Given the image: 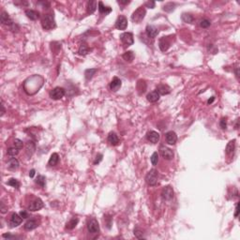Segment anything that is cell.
<instances>
[{"label":"cell","mask_w":240,"mask_h":240,"mask_svg":"<svg viewBox=\"0 0 240 240\" xmlns=\"http://www.w3.org/2000/svg\"><path fill=\"white\" fill-rule=\"evenodd\" d=\"M214 100H215V98H214V97H211V99H209V100H207V103H208V104H211Z\"/></svg>","instance_id":"cell-50"},{"label":"cell","mask_w":240,"mask_h":240,"mask_svg":"<svg viewBox=\"0 0 240 240\" xmlns=\"http://www.w3.org/2000/svg\"><path fill=\"white\" fill-rule=\"evenodd\" d=\"M88 52H89V48L87 47V45H86V44H82L81 47L79 49V55H86L88 54Z\"/></svg>","instance_id":"cell-35"},{"label":"cell","mask_w":240,"mask_h":240,"mask_svg":"<svg viewBox=\"0 0 240 240\" xmlns=\"http://www.w3.org/2000/svg\"><path fill=\"white\" fill-rule=\"evenodd\" d=\"M155 5H156V4H155L154 1H149V2H146L145 3V6L147 7V8H154Z\"/></svg>","instance_id":"cell-45"},{"label":"cell","mask_w":240,"mask_h":240,"mask_svg":"<svg viewBox=\"0 0 240 240\" xmlns=\"http://www.w3.org/2000/svg\"><path fill=\"white\" fill-rule=\"evenodd\" d=\"M161 154L162 158L167 159V161H171V159H174V156H175L174 151L170 148L166 147V146H161Z\"/></svg>","instance_id":"cell-8"},{"label":"cell","mask_w":240,"mask_h":240,"mask_svg":"<svg viewBox=\"0 0 240 240\" xmlns=\"http://www.w3.org/2000/svg\"><path fill=\"white\" fill-rule=\"evenodd\" d=\"M165 139H166L167 144L173 145H175L176 143L177 135H176V133L175 131H168L166 133V135H165Z\"/></svg>","instance_id":"cell-15"},{"label":"cell","mask_w":240,"mask_h":240,"mask_svg":"<svg viewBox=\"0 0 240 240\" xmlns=\"http://www.w3.org/2000/svg\"><path fill=\"white\" fill-rule=\"evenodd\" d=\"M146 138L149 142L153 144H157L158 142L159 141V138H161V135H159V133L155 131H148L147 134H146Z\"/></svg>","instance_id":"cell-11"},{"label":"cell","mask_w":240,"mask_h":240,"mask_svg":"<svg viewBox=\"0 0 240 240\" xmlns=\"http://www.w3.org/2000/svg\"><path fill=\"white\" fill-rule=\"evenodd\" d=\"M134 56H135L134 53H133L132 51H128L123 55V58L127 62H132V60L134 59Z\"/></svg>","instance_id":"cell-29"},{"label":"cell","mask_w":240,"mask_h":240,"mask_svg":"<svg viewBox=\"0 0 240 240\" xmlns=\"http://www.w3.org/2000/svg\"><path fill=\"white\" fill-rule=\"evenodd\" d=\"M182 18V21L184 22V23H189V24H192L193 23V17L192 15H190L189 13H183L181 16Z\"/></svg>","instance_id":"cell-30"},{"label":"cell","mask_w":240,"mask_h":240,"mask_svg":"<svg viewBox=\"0 0 240 240\" xmlns=\"http://www.w3.org/2000/svg\"><path fill=\"white\" fill-rule=\"evenodd\" d=\"M134 234L136 235V237H137V238H143V237H144L143 233H142L139 229H135V230H134Z\"/></svg>","instance_id":"cell-42"},{"label":"cell","mask_w":240,"mask_h":240,"mask_svg":"<svg viewBox=\"0 0 240 240\" xmlns=\"http://www.w3.org/2000/svg\"><path fill=\"white\" fill-rule=\"evenodd\" d=\"M97 72H98L97 69H88L84 72V76H86L87 80H90L93 78V76H94Z\"/></svg>","instance_id":"cell-31"},{"label":"cell","mask_w":240,"mask_h":240,"mask_svg":"<svg viewBox=\"0 0 240 240\" xmlns=\"http://www.w3.org/2000/svg\"><path fill=\"white\" fill-rule=\"evenodd\" d=\"M7 211H8V207H6L4 206V204L1 203V213L2 214H5V213H7Z\"/></svg>","instance_id":"cell-47"},{"label":"cell","mask_w":240,"mask_h":240,"mask_svg":"<svg viewBox=\"0 0 240 240\" xmlns=\"http://www.w3.org/2000/svg\"><path fill=\"white\" fill-rule=\"evenodd\" d=\"M175 5L174 3H167L163 6V11H165L166 12H171L175 10Z\"/></svg>","instance_id":"cell-37"},{"label":"cell","mask_w":240,"mask_h":240,"mask_svg":"<svg viewBox=\"0 0 240 240\" xmlns=\"http://www.w3.org/2000/svg\"><path fill=\"white\" fill-rule=\"evenodd\" d=\"M238 212H239V210H238V204H236V206H235V214H234L235 217L238 216Z\"/></svg>","instance_id":"cell-48"},{"label":"cell","mask_w":240,"mask_h":240,"mask_svg":"<svg viewBox=\"0 0 240 240\" xmlns=\"http://www.w3.org/2000/svg\"><path fill=\"white\" fill-rule=\"evenodd\" d=\"M128 26V20L125 16L123 15H120L116 22H115V27L119 30H125Z\"/></svg>","instance_id":"cell-9"},{"label":"cell","mask_w":240,"mask_h":240,"mask_svg":"<svg viewBox=\"0 0 240 240\" xmlns=\"http://www.w3.org/2000/svg\"><path fill=\"white\" fill-rule=\"evenodd\" d=\"M102 155L101 154H98L97 155V157H96V159H95V161H94V164L95 165H97V164H99L101 161H102Z\"/></svg>","instance_id":"cell-43"},{"label":"cell","mask_w":240,"mask_h":240,"mask_svg":"<svg viewBox=\"0 0 240 240\" xmlns=\"http://www.w3.org/2000/svg\"><path fill=\"white\" fill-rule=\"evenodd\" d=\"M66 94V91L64 88H62V87H55L54 88L51 92H50V97L52 98L53 100H60L62 99Z\"/></svg>","instance_id":"cell-4"},{"label":"cell","mask_w":240,"mask_h":240,"mask_svg":"<svg viewBox=\"0 0 240 240\" xmlns=\"http://www.w3.org/2000/svg\"><path fill=\"white\" fill-rule=\"evenodd\" d=\"M150 159H151V163H152V165L156 166L158 164V162H159V154H158V152H154L152 154V156H151Z\"/></svg>","instance_id":"cell-38"},{"label":"cell","mask_w":240,"mask_h":240,"mask_svg":"<svg viewBox=\"0 0 240 240\" xmlns=\"http://www.w3.org/2000/svg\"><path fill=\"white\" fill-rule=\"evenodd\" d=\"M7 153L8 156H11V157H14L16 156V155H18L19 153V149L18 148H16L15 146H13V147H10V148H8L7 150Z\"/></svg>","instance_id":"cell-34"},{"label":"cell","mask_w":240,"mask_h":240,"mask_svg":"<svg viewBox=\"0 0 240 240\" xmlns=\"http://www.w3.org/2000/svg\"><path fill=\"white\" fill-rule=\"evenodd\" d=\"M1 107H2V112H1V115H3L4 114H5V108H4L3 102H2V104H1Z\"/></svg>","instance_id":"cell-52"},{"label":"cell","mask_w":240,"mask_h":240,"mask_svg":"<svg viewBox=\"0 0 240 240\" xmlns=\"http://www.w3.org/2000/svg\"><path fill=\"white\" fill-rule=\"evenodd\" d=\"M87 230L90 234H97L100 231L99 222L96 219H91L87 223Z\"/></svg>","instance_id":"cell-6"},{"label":"cell","mask_w":240,"mask_h":240,"mask_svg":"<svg viewBox=\"0 0 240 240\" xmlns=\"http://www.w3.org/2000/svg\"><path fill=\"white\" fill-rule=\"evenodd\" d=\"M3 237H4V238H8V239L16 238V236H14V235H12V234H3Z\"/></svg>","instance_id":"cell-46"},{"label":"cell","mask_w":240,"mask_h":240,"mask_svg":"<svg viewBox=\"0 0 240 240\" xmlns=\"http://www.w3.org/2000/svg\"><path fill=\"white\" fill-rule=\"evenodd\" d=\"M145 14H146V11H145V7H140L132 13L131 21L135 24H140L141 22L145 19Z\"/></svg>","instance_id":"cell-1"},{"label":"cell","mask_w":240,"mask_h":240,"mask_svg":"<svg viewBox=\"0 0 240 240\" xmlns=\"http://www.w3.org/2000/svg\"><path fill=\"white\" fill-rule=\"evenodd\" d=\"M235 149V140H232V141H230L227 146H226V153H227L228 155L230 154H232L234 151Z\"/></svg>","instance_id":"cell-28"},{"label":"cell","mask_w":240,"mask_h":240,"mask_svg":"<svg viewBox=\"0 0 240 240\" xmlns=\"http://www.w3.org/2000/svg\"><path fill=\"white\" fill-rule=\"evenodd\" d=\"M97 10V2L96 1H89L87 4V13L92 14Z\"/></svg>","instance_id":"cell-27"},{"label":"cell","mask_w":240,"mask_h":240,"mask_svg":"<svg viewBox=\"0 0 240 240\" xmlns=\"http://www.w3.org/2000/svg\"><path fill=\"white\" fill-rule=\"evenodd\" d=\"M22 220H23V218L20 216V214H16V213H13L11 215V221H10V225L11 227H17L18 225H20L22 223Z\"/></svg>","instance_id":"cell-12"},{"label":"cell","mask_w":240,"mask_h":240,"mask_svg":"<svg viewBox=\"0 0 240 240\" xmlns=\"http://www.w3.org/2000/svg\"><path fill=\"white\" fill-rule=\"evenodd\" d=\"M99 11L101 14H108L111 11H112V8L110 7H106L103 5L102 2H99Z\"/></svg>","instance_id":"cell-25"},{"label":"cell","mask_w":240,"mask_h":240,"mask_svg":"<svg viewBox=\"0 0 240 240\" xmlns=\"http://www.w3.org/2000/svg\"><path fill=\"white\" fill-rule=\"evenodd\" d=\"M159 95H167L171 92V88L169 87L167 84H159L157 86V90H156Z\"/></svg>","instance_id":"cell-18"},{"label":"cell","mask_w":240,"mask_h":240,"mask_svg":"<svg viewBox=\"0 0 240 240\" xmlns=\"http://www.w3.org/2000/svg\"><path fill=\"white\" fill-rule=\"evenodd\" d=\"M8 170H11V171H15L17 169L19 168L20 166V163H19V161L15 158H12L11 159L10 161H8Z\"/></svg>","instance_id":"cell-17"},{"label":"cell","mask_w":240,"mask_h":240,"mask_svg":"<svg viewBox=\"0 0 240 240\" xmlns=\"http://www.w3.org/2000/svg\"><path fill=\"white\" fill-rule=\"evenodd\" d=\"M34 175H35V170H34V169H32V170L29 172V176L30 177H34Z\"/></svg>","instance_id":"cell-49"},{"label":"cell","mask_w":240,"mask_h":240,"mask_svg":"<svg viewBox=\"0 0 240 240\" xmlns=\"http://www.w3.org/2000/svg\"><path fill=\"white\" fill-rule=\"evenodd\" d=\"M41 25L42 28L45 30H50L55 27V21L54 16L51 14H47L42 18L41 20Z\"/></svg>","instance_id":"cell-2"},{"label":"cell","mask_w":240,"mask_h":240,"mask_svg":"<svg viewBox=\"0 0 240 240\" xmlns=\"http://www.w3.org/2000/svg\"><path fill=\"white\" fill-rule=\"evenodd\" d=\"M78 222H79L78 218H72V219L70 220L68 222V223H67L66 228H67V229H69V230H72V229H74V228L77 226Z\"/></svg>","instance_id":"cell-26"},{"label":"cell","mask_w":240,"mask_h":240,"mask_svg":"<svg viewBox=\"0 0 240 240\" xmlns=\"http://www.w3.org/2000/svg\"><path fill=\"white\" fill-rule=\"evenodd\" d=\"M36 183L39 186H41V188H44V187H45V185H46V178H45V176L38 175L37 179H36Z\"/></svg>","instance_id":"cell-33"},{"label":"cell","mask_w":240,"mask_h":240,"mask_svg":"<svg viewBox=\"0 0 240 240\" xmlns=\"http://www.w3.org/2000/svg\"><path fill=\"white\" fill-rule=\"evenodd\" d=\"M35 149H36V147H35V144L32 141L28 142L27 145H26V152H27L28 156H31V155L34 153Z\"/></svg>","instance_id":"cell-32"},{"label":"cell","mask_w":240,"mask_h":240,"mask_svg":"<svg viewBox=\"0 0 240 240\" xmlns=\"http://www.w3.org/2000/svg\"><path fill=\"white\" fill-rule=\"evenodd\" d=\"M210 25H211V23L208 19H203L201 22H200V25H201V27H203V28L209 27Z\"/></svg>","instance_id":"cell-39"},{"label":"cell","mask_w":240,"mask_h":240,"mask_svg":"<svg viewBox=\"0 0 240 240\" xmlns=\"http://www.w3.org/2000/svg\"><path fill=\"white\" fill-rule=\"evenodd\" d=\"M220 125L221 128H223V130H225V128H227V120H226V118H225V117L221 118Z\"/></svg>","instance_id":"cell-41"},{"label":"cell","mask_w":240,"mask_h":240,"mask_svg":"<svg viewBox=\"0 0 240 240\" xmlns=\"http://www.w3.org/2000/svg\"><path fill=\"white\" fill-rule=\"evenodd\" d=\"M120 39L123 42V44H125L126 46H131L134 42V39H133V35L130 32H125L120 35Z\"/></svg>","instance_id":"cell-5"},{"label":"cell","mask_w":240,"mask_h":240,"mask_svg":"<svg viewBox=\"0 0 240 240\" xmlns=\"http://www.w3.org/2000/svg\"><path fill=\"white\" fill-rule=\"evenodd\" d=\"M8 186H11L13 187V188H15V189H18L19 187H20V182L15 179V178H11L10 180L8 181V183H7Z\"/></svg>","instance_id":"cell-36"},{"label":"cell","mask_w":240,"mask_h":240,"mask_svg":"<svg viewBox=\"0 0 240 240\" xmlns=\"http://www.w3.org/2000/svg\"><path fill=\"white\" fill-rule=\"evenodd\" d=\"M119 4H122V5H127V4L130 3V1H118Z\"/></svg>","instance_id":"cell-51"},{"label":"cell","mask_w":240,"mask_h":240,"mask_svg":"<svg viewBox=\"0 0 240 240\" xmlns=\"http://www.w3.org/2000/svg\"><path fill=\"white\" fill-rule=\"evenodd\" d=\"M37 227H38V223L35 220H29L26 221L25 224V229L26 231H32L34 229H36Z\"/></svg>","instance_id":"cell-20"},{"label":"cell","mask_w":240,"mask_h":240,"mask_svg":"<svg viewBox=\"0 0 240 240\" xmlns=\"http://www.w3.org/2000/svg\"><path fill=\"white\" fill-rule=\"evenodd\" d=\"M145 182L149 186H155L158 182V171L156 169L150 170L145 176Z\"/></svg>","instance_id":"cell-3"},{"label":"cell","mask_w":240,"mask_h":240,"mask_svg":"<svg viewBox=\"0 0 240 240\" xmlns=\"http://www.w3.org/2000/svg\"><path fill=\"white\" fill-rule=\"evenodd\" d=\"M59 161V156L57 153H53L50 157V159H49L48 164L49 166H55L57 163Z\"/></svg>","instance_id":"cell-24"},{"label":"cell","mask_w":240,"mask_h":240,"mask_svg":"<svg viewBox=\"0 0 240 240\" xmlns=\"http://www.w3.org/2000/svg\"><path fill=\"white\" fill-rule=\"evenodd\" d=\"M145 31H146V35H147V37L150 38V39H154L158 36L159 34V30L157 27H155L154 25H147L145 28Z\"/></svg>","instance_id":"cell-13"},{"label":"cell","mask_w":240,"mask_h":240,"mask_svg":"<svg viewBox=\"0 0 240 240\" xmlns=\"http://www.w3.org/2000/svg\"><path fill=\"white\" fill-rule=\"evenodd\" d=\"M1 23L3 25H13V22L12 20L11 19V17L8 16V14L7 12L3 11L2 14H1Z\"/></svg>","instance_id":"cell-19"},{"label":"cell","mask_w":240,"mask_h":240,"mask_svg":"<svg viewBox=\"0 0 240 240\" xmlns=\"http://www.w3.org/2000/svg\"><path fill=\"white\" fill-rule=\"evenodd\" d=\"M20 216L23 218V219H27V218H29V213L25 210H23L20 212Z\"/></svg>","instance_id":"cell-44"},{"label":"cell","mask_w":240,"mask_h":240,"mask_svg":"<svg viewBox=\"0 0 240 240\" xmlns=\"http://www.w3.org/2000/svg\"><path fill=\"white\" fill-rule=\"evenodd\" d=\"M13 145H14L15 147H16V148H18L19 150L24 147V143H23V141H21L20 139H15L14 142H13Z\"/></svg>","instance_id":"cell-40"},{"label":"cell","mask_w":240,"mask_h":240,"mask_svg":"<svg viewBox=\"0 0 240 240\" xmlns=\"http://www.w3.org/2000/svg\"><path fill=\"white\" fill-rule=\"evenodd\" d=\"M108 142L110 143V145H117L119 144L118 136L115 134L114 132H110V134L108 136Z\"/></svg>","instance_id":"cell-21"},{"label":"cell","mask_w":240,"mask_h":240,"mask_svg":"<svg viewBox=\"0 0 240 240\" xmlns=\"http://www.w3.org/2000/svg\"><path fill=\"white\" fill-rule=\"evenodd\" d=\"M42 207H43V202L41 201V199L37 198L35 201H33L29 204L28 209L30 211H38L39 209H41Z\"/></svg>","instance_id":"cell-10"},{"label":"cell","mask_w":240,"mask_h":240,"mask_svg":"<svg viewBox=\"0 0 240 240\" xmlns=\"http://www.w3.org/2000/svg\"><path fill=\"white\" fill-rule=\"evenodd\" d=\"M121 86H122L121 80H120L119 78H117V77H114L112 80L111 84H110V89L112 91H114V92H116V91L119 90V88L121 87Z\"/></svg>","instance_id":"cell-14"},{"label":"cell","mask_w":240,"mask_h":240,"mask_svg":"<svg viewBox=\"0 0 240 240\" xmlns=\"http://www.w3.org/2000/svg\"><path fill=\"white\" fill-rule=\"evenodd\" d=\"M159 48H161V50L162 52L167 51L168 49H169V47H170V41H169L168 38L162 37L161 39H159Z\"/></svg>","instance_id":"cell-16"},{"label":"cell","mask_w":240,"mask_h":240,"mask_svg":"<svg viewBox=\"0 0 240 240\" xmlns=\"http://www.w3.org/2000/svg\"><path fill=\"white\" fill-rule=\"evenodd\" d=\"M159 93L157 91H152V92H150L149 94L147 95V97H146V99H147V100L149 102H156L159 100Z\"/></svg>","instance_id":"cell-23"},{"label":"cell","mask_w":240,"mask_h":240,"mask_svg":"<svg viewBox=\"0 0 240 240\" xmlns=\"http://www.w3.org/2000/svg\"><path fill=\"white\" fill-rule=\"evenodd\" d=\"M25 15L27 16L30 20L35 21L39 17V13L36 11H33V10H26L25 11Z\"/></svg>","instance_id":"cell-22"},{"label":"cell","mask_w":240,"mask_h":240,"mask_svg":"<svg viewBox=\"0 0 240 240\" xmlns=\"http://www.w3.org/2000/svg\"><path fill=\"white\" fill-rule=\"evenodd\" d=\"M161 197L163 200H166V201L173 199V197H174V189H173L172 187L170 186L164 187L161 192Z\"/></svg>","instance_id":"cell-7"}]
</instances>
